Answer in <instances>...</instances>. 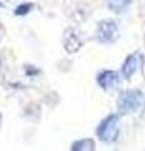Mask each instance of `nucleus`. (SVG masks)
Segmentation results:
<instances>
[{
	"mask_svg": "<svg viewBox=\"0 0 145 151\" xmlns=\"http://www.w3.org/2000/svg\"><path fill=\"white\" fill-rule=\"evenodd\" d=\"M73 150H88L93 149V142L91 140H81L78 142L73 144Z\"/></svg>",
	"mask_w": 145,
	"mask_h": 151,
	"instance_id": "nucleus-8",
	"label": "nucleus"
},
{
	"mask_svg": "<svg viewBox=\"0 0 145 151\" xmlns=\"http://www.w3.org/2000/svg\"><path fill=\"white\" fill-rule=\"evenodd\" d=\"M139 67V57L136 54H131L126 58L125 63L123 65V74L126 78L131 77V76L136 72V69Z\"/></svg>",
	"mask_w": 145,
	"mask_h": 151,
	"instance_id": "nucleus-6",
	"label": "nucleus"
},
{
	"mask_svg": "<svg viewBox=\"0 0 145 151\" xmlns=\"http://www.w3.org/2000/svg\"><path fill=\"white\" fill-rule=\"evenodd\" d=\"M0 5H1V4H0Z\"/></svg>",
	"mask_w": 145,
	"mask_h": 151,
	"instance_id": "nucleus-10",
	"label": "nucleus"
},
{
	"mask_svg": "<svg viewBox=\"0 0 145 151\" xmlns=\"http://www.w3.org/2000/svg\"><path fill=\"white\" fill-rule=\"evenodd\" d=\"M131 0H109V8L115 13H121L124 12L126 8L130 5Z\"/></svg>",
	"mask_w": 145,
	"mask_h": 151,
	"instance_id": "nucleus-7",
	"label": "nucleus"
},
{
	"mask_svg": "<svg viewBox=\"0 0 145 151\" xmlns=\"http://www.w3.org/2000/svg\"><path fill=\"white\" fill-rule=\"evenodd\" d=\"M97 135L105 142H112L118 139L119 135V116L110 115L97 127Z\"/></svg>",
	"mask_w": 145,
	"mask_h": 151,
	"instance_id": "nucleus-1",
	"label": "nucleus"
},
{
	"mask_svg": "<svg viewBox=\"0 0 145 151\" xmlns=\"http://www.w3.org/2000/svg\"><path fill=\"white\" fill-rule=\"evenodd\" d=\"M143 101V94L138 89H130V91H125L121 94L119 100V108L121 112H134L141 105Z\"/></svg>",
	"mask_w": 145,
	"mask_h": 151,
	"instance_id": "nucleus-2",
	"label": "nucleus"
},
{
	"mask_svg": "<svg viewBox=\"0 0 145 151\" xmlns=\"http://www.w3.org/2000/svg\"><path fill=\"white\" fill-rule=\"evenodd\" d=\"M118 81H119V76L115 72H112V70H104V72H101L99 74V77H97V82L105 89L114 88L115 84L118 83Z\"/></svg>",
	"mask_w": 145,
	"mask_h": 151,
	"instance_id": "nucleus-4",
	"label": "nucleus"
},
{
	"mask_svg": "<svg viewBox=\"0 0 145 151\" xmlns=\"http://www.w3.org/2000/svg\"><path fill=\"white\" fill-rule=\"evenodd\" d=\"M81 38L78 37L77 33H74L72 30H69L66 37H64V48H66L67 52H71V53H73V52H77L79 48H81Z\"/></svg>",
	"mask_w": 145,
	"mask_h": 151,
	"instance_id": "nucleus-5",
	"label": "nucleus"
},
{
	"mask_svg": "<svg viewBox=\"0 0 145 151\" xmlns=\"http://www.w3.org/2000/svg\"><path fill=\"white\" fill-rule=\"evenodd\" d=\"M30 8H32L30 4H22V5H19V8L15 9V14H18V15H25L30 10Z\"/></svg>",
	"mask_w": 145,
	"mask_h": 151,
	"instance_id": "nucleus-9",
	"label": "nucleus"
},
{
	"mask_svg": "<svg viewBox=\"0 0 145 151\" xmlns=\"http://www.w3.org/2000/svg\"><path fill=\"white\" fill-rule=\"evenodd\" d=\"M96 37L101 43H110L118 38V25L114 20L106 19L102 20L97 27Z\"/></svg>",
	"mask_w": 145,
	"mask_h": 151,
	"instance_id": "nucleus-3",
	"label": "nucleus"
}]
</instances>
